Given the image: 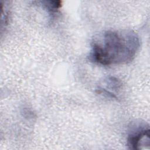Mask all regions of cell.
I'll list each match as a JSON object with an SVG mask.
<instances>
[{
  "label": "cell",
  "mask_w": 150,
  "mask_h": 150,
  "mask_svg": "<svg viewBox=\"0 0 150 150\" xmlns=\"http://www.w3.org/2000/svg\"><path fill=\"white\" fill-rule=\"evenodd\" d=\"M139 47V38L134 31L107 30L92 42L89 59L104 66L128 63L134 59Z\"/></svg>",
  "instance_id": "obj_1"
},
{
  "label": "cell",
  "mask_w": 150,
  "mask_h": 150,
  "mask_svg": "<svg viewBox=\"0 0 150 150\" xmlns=\"http://www.w3.org/2000/svg\"><path fill=\"white\" fill-rule=\"evenodd\" d=\"M150 134L148 125L138 124L131 127L127 138V145L132 149H149Z\"/></svg>",
  "instance_id": "obj_2"
},
{
  "label": "cell",
  "mask_w": 150,
  "mask_h": 150,
  "mask_svg": "<svg viewBox=\"0 0 150 150\" xmlns=\"http://www.w3.org/2000/svg\"><path fill=\"white\" fill-rule=\"evenodd\" d=\"M41 2L45 8L52 12L57 11L62 6V2L59 1H47Z\"/></svg>",
  "instance_id": "obj_4"
},
{
  "label": "cell",
  "mask_w": 150,
  "mask_h": 150,
  "mask_svg": "<svg viewBox=\"0 0 150 150\" xmlns=\"http://www.w3.org/2000/svg\"><path fill=\"white\" fill-rule=\"evenodd\" d=\"M105 87H99L97 89L99 93H101L108 97L115 98L117 97L114 94L115 91H118L122 86V83L117 78L114 77H109L104 81Z\"/></svg>",
  "instance_id": "obj_3"
}]
</instances>
